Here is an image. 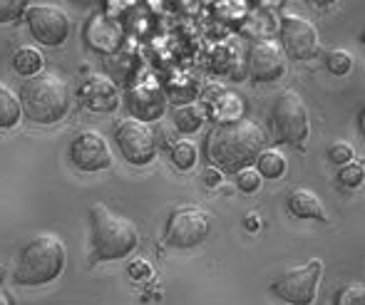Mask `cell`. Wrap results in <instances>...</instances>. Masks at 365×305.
<instances>
[{"label":"cell","mask_w":365,"mask_h":305,"mask_svg":"<svg viewBox=\"0 0 365 305\" xmlns=\"http://www.w3.org/2000/svg\"><path fill=\"white\" fill-rule=\"evenodd\" d=\"M43 65H45V60H43V55L38 53L35 48H20L18 53L13 55V70L18 72L20 77H33V75H38L40 70H43Z\"/></svg>","instance_id":"obj_22"},{"label":"cell","mask_w":365,"mask_h":305,"mask_svg":"<svg viewBox=\"0 0 365 305\" xmlns=\"http://www.w3.org/2000/svg\"><path fill=\"white\" fill-rule=\"evenodd\" d=\"M28 8V0H0V25L13 23Z\"/></svg>","instance_id":"obj_29"},{"label":"cell","mask_w":365,"mask_h":305,"mask_svg":"<svg viewBox=\"0 0 365 305\" xmlns=\"http://www.w3.org/2000/svg\"><path fill=\"white\" fill-rule=\"evenodd\" d=\"M256 172L266 179H279L286 174V157L276 149H261V154L256 157Z\"/></svg>","instance_id":"obj_21"},{"label":"cell","mask_w":365,"mask_h":305,"mask_svg":"<svg viewBox=\"0 0 365 305\" xmlns=\"http://www.w3.org/2000/svg\"><path fill=\"white\" fill-rule=\"evenodd\" d=\"M70 162L75 169L85 174H95V172H105L112 167V152L107 139L102 137L95 129H85L70 142V152H68Z\"/></svg>","instance_id":"obj_10"},{"label":"cell","mask_w":365,"mask_h":305,"mask_svg":"<svg viewBox=\"0 0 365 305\" xmlns=\"http://www.w3.org/2000/svg\"><path fill=\"white\" fill-rule=\"evenodd\" d=\"M167 100L174 105H184V102H194L199 95V80L194 75H177L174 80L167 82L164 87Z\"/></svg>","instance_id":"obj_19"},{"label":"cell","mask_w":365,"mask_h":305,"mask_svg":"<svg viewBox=\"0 0 365 305\" xmlns=\"http://www.w3.org/2000/svg\"><path fill=\"white\" fill-rule=\"evenodd\" d=\"M25 20H28V28L33 40H38L40 45H48V48H60V45L68 40L70 35V18L63 8L58 5H30L25 8Z\"/></svg>","instance_id":"obj_9"},{"label":"cell","mask_w":365,"mask_h":305,"mask_svg":"<svg viewBox=\"0 0 365 305\" xmlns=\"http://www.w3.org/2000/svg\"><path fill=\"white\" fill-rule=\"evenodd\" d=\"M127 271H130V276L135 278V281H142V278H149V276H152V266H149L147 261H142V258L132 261Z\"/></svg>","instance_id":"obj_31"},{"label":"cell","mask_w":365,"mask_h":305,"mask_svg":"<svg viewBox=\"0 0 365 305\" xmlns=\"http://www.w3.org/2000/svg\"><path fill=\"white\" fill-rule=\"evenodd\" d=\"M338 182H341L343 186H351V189L361 186L363 184V167L358 162L343 164V167L338 169Z\"/></svg>","instance_id":"obj_27"},{"label":"cell","mask_w":365,"mask_h":305,"mask_svg":"<svg viewBox=\"0 0 365 305\" xmlns=\"http://www.w3.org/2000/svg\"><path fill=\"white\" fill-rule=\"evenodd\" d=\"M328 159H331L336 167H343V164L356 159V149L348 142H333L331 147H328Z\"/></svg>","instance_id":"obj_28"},{"label":"cell","mask_w":365,"mask_h":305,"mask_svg":"<svg viewBox=\"0 0 365 305\" xmlns=\"http://www.w3.org/2000/svg\"><path fill=\"white\" fill-rule=\"evenodd\" d=\"M18 100L33 124H58L70 112V87L55 72H38L23 82Z\"/></svg>","instance_id":"obj_2"},{"label":"cell","mask_w":365,"mask_h":305,"mask_svg":"<svg viewBox=\"0 0 365 305\" xmlns=\"http://www.w3.org/2000/svg\"><path fill=\"white\" fill-rule=\"evenodd\" d=\"M286 206H289L291 216H296V219H316V221H326V209L321 206V199H318L316 194H313L311 189H293L289 194V201H286Z\"/></svg>","instance_id":"obj_16"},{"label":"cell","mask_w":365,"mask_h":305,"mask_svg":"<svg viewBox=\"0 0 365 305\" xmlns=\"http://www.w3.org/2000/svg\"><path fill=\"white\" fill-rule=\"evenodd\" d=\"M127 107H130V115L135 120H159L167 110V92L159 82L145 80L127 90Z\"/></svg>","instance_id":"obj_13"},{"label":"cell","mask_w":365,"mask_h":305,"mask_svg":"<svg viewBox=\"0 0 365 305\" xmlns=\"http://www.w3.org/2000/svg\"><path fill=\"white\" fill-rule=\"evenodd\" d=\"M221 177H224V174H221L219 169H214V167L204 169V184L207 186H217L221 182Z\"/></svg>","instance_id":"obj_32"},{"label":"cell","mask_w":365,"mask_h":305,"mask_svg":"<svg viewBox=\"0 0 365 305\" xmlns=\"http://www.w3.org/2000/svg\"><path fill=\"white\" fill-rule=\"evenodd\" d=\"M321 271V261H311L306 266H293L271 283V291H274L276 298H281L289 305H311L316 301Z\"/></svg>","instance_id":"obj_6"},{"label":"cell","mask_w":365,"mask_h":305,"mask_svg":"<svg viewBox=\"0 0 365 305\" xmlns=\"http://www.w3.org/2000/svg\"><path fill=\"white\" fill-rule=\"evenodd\" d=\"M246 70L254 82H276L286 75V53L274 40H256L246 55Z\"/></svg>","instance_id":"obj_12"},{"label":"cell","mask_w":365,"mask_h":305,"mask_svg":"<svg viewBox=\"0 0 365 305\" xmlns=\"http://www.w3.org/2000/svg\"><path fill=\"white\" fill-rule=\"evenodd\" d=\"M92 261H120L127 258L140 244V231L127 216L112 211L105 204H92Z\"/></svg>","instance_id":"obj_4"},{"label":"cell","mask_w":365,"mask_h":305,"mask_svg":"<svg viewBox=\"0 0 365 305\" xmlns=\"http://www.w3.org/2000/svg\"><path fill=\"white\" fill-rule=\"evenodd\" d=\"M244 102H241L239 95L234 92H226L221 87H209L207 95H204V112L214 117L217 124L224 122H236L244 117Z\"/></svg>","instance_id":"obj_15"},{"label":"cell","mask_w":365,"mask_h":305,"mask_svg":"<svg viewBox=\"0 0 365 305\" xmlns=\"http://www.w3.org/2000/svg\"><path fill=\"white\" fill-rule=\"evenodd\" d=\"M77 97H80L82 105L92 112H115L117 107H120V92H117L115 82L102 75L82 80L80 90H77Z\"/></svg>","instance_id":"obj_14"},{"label":"cell","mask_w":365,"mask_h":305,"mask_svg":"<svg viewBox=\"0 0 365 305\" xmlns=\"http://www.w3.org/2000/svg\"><path fill=\"white\" fill-rule=\"evenodd\" d=\"M308 3H311L313 8H328V5H333L336 0H308Z\"/></svg>","instance_id":"obj_33"},{"label":"cell","mask_w":365,"mask_h":305,"mask_svg":"<svg viewBox=\"0 0 365 305\" xmlns=\"http://www.w3.org/2000/svg\"><path fill=\"white\" fill-rule=\"evenodd\" d=\"M333 305H365V286L358 281L341 286L333 296Z\"/></svg>","instance_id":"obj_25"},{"label":"cell","mask_w":365,"mask_h":305,"mask_svg":"<svg viewBox=\"0 0 365 305\" xmlns=\"http://www.w3.org/2000/svg\"><path fill=\"white\" fill-rule=\"evenodd\" d=\"M261 149H266L264 127L246 117L217 124L207 139V159L221 174H239L249 169Z\"/></svg>","instance_id":"obj_1"},{"label":"cell","mask_w":365,"mask_h":305,"mask_svg":"<svg viewBox=\"0 0 365 305\" xmlns=\"http://www.w3.org/2000/svg\"><path fill=\"white\" fill-rule=\"evenodd\" d=\"M87 40H90L92 48L102 50V53H112V50L120 45V30L115 23H110L107 18H95L92 25L85 30Z\"/></svg>","instance_id":"obj_17"},{"label":"cell","mask_w":365,"mask_h":305,"mask_svg":"<svg viewBox=\"0 0 365 305\" xmlns=\"http://www.w3.org/2000/svg\"><path fill=\"white\" fill-rule=\"evenodd\" d=\"M236 53V48L234 45H219L217 48V53H214V62H212V67L214 70L219 72V75H239V70H236V67L241 65V60H239V55H234Z\"/></svg>","instance_id":"obj_23"},{"label":"cell","mask_w":365,"mask_h":305,"mask_svg":"<svg viewBox=\"0 0 365 305\" xmlns=\"http://www.w3.org/2000/svg\"><path fill=\"white\" fill-rule=\"evenodd\" d=\"M326 67L328 72H333V75H348V72L353 70V55L348 53V50H331V53L326 55Z\"/></svg>","instance_id":"obj_26"},{"label":"cell","mask_w":365,"mask_h":305,"mask_svg":"<svg viewBox=\"0 0 365 305\" xmlns=\"http://www.w3.org/2000/svg\"><path fill=\"white\" fill-rule=\"evenodd\" d=\"M271 124L279 137V142L291 144V147H303L311 132V120H308V107L303 97L293 90L281 92L271 107Z\"/></svg>","instance_id":"obj_5"},{"label":"cell","mask_w":365,"mask_h":305,"mask_svg":"<svg viewBox=\"0 0 365 305\" xmlns=\"http://www.w3.org/2000/svg\"><path fill=\"white\" fill-rule=\"evenodd\" d=\"M0 305H15V303H13V298H10L8 293L3 291V288H0Z\"/></svg>","instance_id":"obj_34"},{"label":"cell","mask_w":365,"mask_h":305,"mask_svg":"<svg viewBox=\"0 0 365 305\" xmlns=\"http://www.w3.org/2000/svg\"><path fill=\"white\" fill-rule=\"evenodd\" d=\"M20 120H23V110H20L18 95L0 85V129H13Z\"/></svg>","instance_id":"obj_20"},{"label":"cell","mask_w":365,"mask_h":305,"mask_svg":"<svg viewBox=\"0 0 365 305\" xmlns=\"http://www.w3.org/2000/svg\"><path fill=\"white\" fill-rule=\"evenodd\" d=\"M212 231V216L197 206H179L172 211L164 231V241L172 248H194L204 244Z\"/></svg>","instance_id":"obj_7"},{"label":"cell","mask_w":365,"mask_h":305,"mask_svg":"<svg viewBox=\"0 0 365 305\" xmlns=\"http://www.w3.org/2000/svg\"><path fill=\"white\" fill-rule=\"evenodd\" d=\"M236 186H239L241 191H246V194H251V191H256L261 186V174L256 172V169H244V172L236 174Z\"/></svg>","instance_id":"obj_30"},{"label":"cell","mask_w":365,"mask_h":305,"mask_svg":"<svg viewBox=\"0 0 365 305\" xmlns=\"http://www.w3.org/2000/svg\"><path fill=\"white\" fill-rule=\"evenodd\" d=\"M207 122V112H204V105L199 102H184L174 110V124L182 134H194L204 127Z\"/></svg>","instance_id":"obj_18"},{"label":"cell","mask_w":365,"mask_h":305,"mask_svg":"<svg viewBox=\"0 0 365 305\" xmlns=\"http://www.w3.org/2000/svg\"><path fill=\"white\" fill-rule=\"evenodd\" d=\"M115 142L122 157L135 167H147L157 157V134L147 122L135 120V117L117 124Z\"/></svg>","instance_id":"obj_8"},{"label":"cell","mask_w":365,"mask_h":305,"mask_svg":"<svg viewBox=\"0 0 365 305\" xmlns=\"http://www.w3.org/2000/svg\"><path fill=\"white\" fill-rule=\"evenodd\" d=\"M65 261H68V253L63 241L55 234H40L20 248L13 268V281L28 288L48 286L65 271Z\"/></svg>","instance_id":"obj_3"},{"label":"cell","mask_w":365,"mask_h":305,"mask_svg":"<svg viewBox=\"0 0 365 305\" xmlns=\"http://www.w3.org/2000/svg\"><path fill=\"white\" fill-rule=\"evenodd\" d=\"M169 157H172L174 167L187 172V169H192L194 164H197V147H194V142H189V139H182V142L172 144Z\"/></svg>","instance_id":"obj_24"},{"label":"cell","mask_w":365,"mask_h":305,"mask_svg":"<svg viewBox=\"0 0 365 305\" xmlns=\"http://www.w3.org/2000/svg\"><path fill=\"white\" fill-rule=\"evenodd\" d=\"M281 48H284L286 58L291 60H313L321 50V40L318 33L306 18L298 15H286L281 20Z\"/></svg>","instance_id":"obj_11"}]
</instances>
